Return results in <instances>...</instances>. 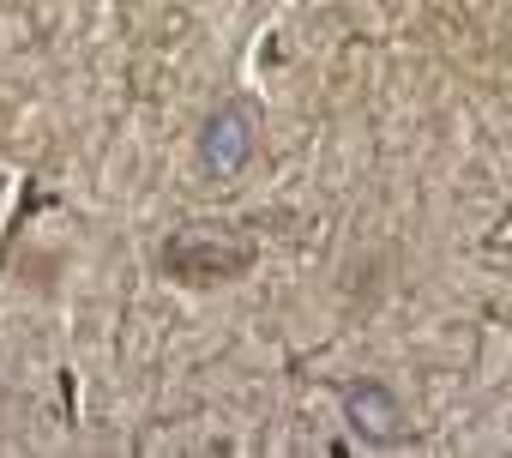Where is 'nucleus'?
Masks as SVG:
<instances>
[{"mask_svg":"<svg viewBox=\"0 0 512 458\" xmlns=\"http://www.w3.org/2000/svg\"><path fill=\"white\" fill-rule=\"evenodd\" d=\"M163 266L175 278H187V284H223V278L253 266V242L241 236V229H229V223H187L181 236L163 248Z\"/></svg>","mask_w":512,"mask_h":458,"instance_id":"1","label":"nucleus"},{"mask_svg":"<svg viewBox=\"0 0 512 458\" xmlns=\"http://www.w3.org/2000/svg\"><path fill=\"white\" fill-rule=\"evenodd\" d=\"M253 145H260V133H253V109H247V103H217V109L205 115V127H199V163H205L217 181L241 175V169L253 163Z\"/></svg>","mask_w":512,"mask_h":458,"instance_id":"2","label":"nucleus"},{"mask_svg":"<svg viewBox=\"0 0 512 458\" xmlns=\"http://www.w3.org/2000/svg\"><path fill=\"white\" fill-rule=\"evenodd\" d=\"M344 422H350L362 440H374V446H392V440H404V428H410L398 392L380 386V380H356V386H344Z\"/></svg>","mask_w":512,"mask_h":458,"instance_id":"3","label":"nucleus"}]
</instances>
